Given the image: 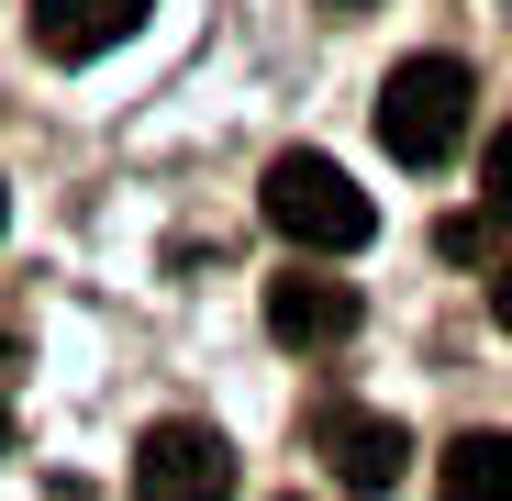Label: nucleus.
Returning a JSON list of instances; mask_svg holds the SVG:
<instances>
[{"instance_id": "obj_3", "label": "nucleus", "mask_w": 512, "mask_h": 501, "mask_svg": "<svg viewBox=\"0 0 512 501\" xmlns=\"http://www.w3.org/2000/svg\"><path fill=\"white\" fill-rule=\"evenodd\" d=\"M312 457H323V479L346 490V501H379V490H401L412 435L390 424V412H368V401H323L312 412Z\"/></svg>"}, {"instance_id": "obj_7", "label": "nucleus", "mask_w": 512, "mask_h": 501, "mask_svg": "<svg viewBox=\"0 0 512 501\" xmlns=\"http://www.w3.org/2000/svg\"><path fill=\"white\" fill-rule=\"evenodd\" d=\"M435 490L446 501H512V435H457L435 457Z\"/></svg>"}, {"instance_id": "obj_6", "label": "nucleus", "mask_w": 512, "mask_h": 501, "mask_svg": "<svg viewBox=\"0 0 512 501\" xmlns=\"http://www.w3.org/2000/svg\"><path fill=\"white\" fill-rule=\"evenodd\" d=\"M145 12H156V0H34V45H45L56 67H90V56H112L123 34H145Z\"/></svg>"}, {"instance_id": "obj_4", "label": "nucleus", "mask_w": 512, "mask_h": 501, "mask_svg": "<svg viewBox=\"0 0 512 501\" xmlns=\"http://www.w3.org/2000/svg\"><path fill=\"white\" fill-rule=\"evenodd\" d=\"M134 501H234V446L212 424H145Z\"/></svg>"}, {"instance_id": "obj_9", "label": "nucleus", "mask_w": 512, "mask_h": 501, "mask_svg": "<svg viewBox=\"0 0 512 501\" xmlns=\"http://www.w3.org/2000/svg\"><path fill=\"white\" fill-rule=\"evenodd\" d=\"M490 245H501V223H490V212H446V223H435V257H457V268H468V257H490Z\"/></svg>"}, {"instance_id": "obj_13", "label": "nucleus", "mask_w": 512, "mask_h": 501, "mask_svg": "<svg viewBox=\"0 0 512 501\" xmlns=\"http://www.w3.org/2000/svg\"><path fill=\"white\" fill-rule=\"evenodd\" d=\"M0 435H12V412H0Z\"/></svg>"}, {"instance_id": "obj_5", "label": "nucleus", "mask_w": 512, "mask_h": 501, "mask_svg": "<svg viewBox=\"0 0 512 501\" xmlns=\"http://www.w3.org/2000/svg\"><path fill=\"white\" fill-rule=\"evenodd\" d=\"M357 290L346 279H323V268H279L268 279V334H279V346L290 357H323V346H346V334H357Z\"/></svg>"}, {"instance_id": "obj_1", "label": "nucleus", "mask_w": 512, "mask_h": 501, "mask_svg": "<svg viewBox=\"0 0 512 501\" xmlns=\"http://www.w3.org/2000/svg\"><path fill=\"white\" fill-rule=\"evenodd\" d=\"M468 123H479V78H468L457 56H401V67L379 78V145H390L401 167H446V156L468 145Z\"/></svg>"}, {"instance_id": "obj_11", "label": "nucleus", "mask_w": 512, "mask_h": 501, "mask_svg": "<svg viewBox=\"0 0 512 501\" xmlns=\"http://www.w3.org/2000/svg\"><path fill=\"white\" fill-rule=\"evenodd\" d=\"M323 12H368V0H323Z\"/></svg>"}, {"instance_id": "obj_12", "label": "nucleus", "mask_w": 512, "mask_h": 501, "mask_svg": "<svg viewBox=\"0 0 512 501\" xmlns=\"http://www.w3.org/2000/svg\"><path fill=\"white\" fill-rule=\"evenodd\" d=\"M0 223H12V179H0Z\"/></svg>"}, {"instance_id": "obj_8", "label": "nucleus", "mask_w": 512, "mask_h": 501, "mask_svg": "<svg viewBox=\"0 0 512 501\" xmlns=\"http://www.w3.org/2000/svg\"><path fill=\"white\" fill-rule=\"evenodd\" d=\"M479 212H490V223L512 234V123H501V134L479 145Z\"/></svg>"}, {"instance_id": "obj_10", "label": "nucleus", "mask_w": 512, "mask_h": 501, "mask_svg": "<svg viewBox=\"0 0 512 501\" xmlns=\"http://www.w3.org/2000/svg\"><path fill=\"white\" fill-rule=\"evenodd\" d=\"M490 323H501V334H512V257H501V268H490Z\"/></svg>"}, {"instance_id": "obj_2", "label": "nucleus", "mask_w": 512, "mask_h": 501, "mask_svg": "<svg viewBox=\"0 0 512 501\" xmlns=\"http://www.w3.org/2000/svg\"><path fill=\"white\" fill-rule=\"evenodd\" d=\"M256 201H268V223H279L290 245H312V257H357V245L379 234V201H368L334 156H312V145H290Z\"/></svg>"}]
</instances>
